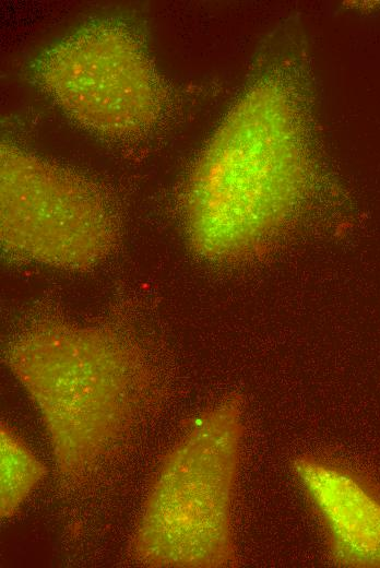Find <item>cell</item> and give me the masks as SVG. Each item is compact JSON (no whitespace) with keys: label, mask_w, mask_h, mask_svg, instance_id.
<instances>
[{"label":"cell","mask_w":380,"mask_h":568,"mask_svg":"<svg viewBox=\"0 0 380 568\" xmlns=\"http://www.w3.org/2000/svg\"><path fill=\"white\" fill-rule=\"evenodd\" d=\"M293 469L325 530L332 561L380 567V486L312 455L296 458Z\"/></svg>","instance_id":"obj_6"},{"label":"cell","mask_w":380,"mask_h":568,"mask_svg":"<svg viewBox=\"0 0 380 568\" xmlns=\"http://www.w3.org/2000/svg\"><path fill=\"white\" fill-rule=\"evenodd\" d=\"M2 164V235L10 248L70 269L103 257L110 223L91 190L37 161L19 156Z\"/></svg>","instance_id":"obj_4"},{"label":"cell","mask_w":380,"mask_h":568,"mask_svg":"<svg viewBox=\"0 0 380 568\" xmlns=\"http://www.w3.org/2000/svg\"><path fill=\"white\" fill-rule=\"evenodd\" d=\"M9 364L32 395L62 476H86L132 425L146 389L142 364L97 329L38 327Z\"/></svg>","instance_id":"obj_1"},{"label":"cell","mask_w":380,"mask_h":568,"mask_svg":"<svg viewBox=\"0 0 380 568\" xmlns=\"http://www.w3.org/2000/svg\"><path fill=\"white\" fill-rule=\"evenodd\" d=\"M55 93L96 128L128 129L146 119L154 90L142 56L128 38L95 32L50 56Z\"/></svg>","instance_id":"obj_5"},{"label":"cell","mask_w":380,"mask_h":568,"mask_svg":"<svg viewBox=\"0 0 380 568\" xmlns=\"http://www.w3.org/2000/svg\"><path fill=\"white\" fill-rule=\"evenodd\" d=\"M215 145L193 178L190 215L197 249L211 258L260 248L296 202L304 171L287 144Z\"/></svg>","instance_id":"obj_3"},{"label":"cell","mask_w":380,"mask_h":568,"mask_svg":"<svg viewBox=\"0 0 380 568\" xmlns=\"http://www.w3.org/2000/svg\"><path fill=\"white\" fill-rule=\"evenodd\" d=\"M233 397L192 422L163 459L144 502L134 548L157 567L236 564L231 504L242 425Z\"/></svg>","instance_id":"obj_2"},{"label":"cell","mask_w":380,"mask_h":568,"mask_svg":"<svg viewBox=\"0 0 380 568\" xmlns=\"http://www.w3.org/2000/svg\"><path fill=\"white\" fill-rule=\"evenodd\" d=\"M1 517L9 518L45 476L46 468L8 426H1Z\"/></svg>","instance_id":"obj_7"}]
</instances>
